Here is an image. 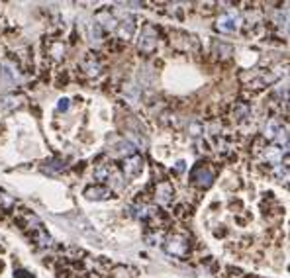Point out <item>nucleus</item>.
<instances>
[{"label":"nucleus","mask_w":290,"mask_h":278,"mask_svg":"<svg viewBox=\"0 0 290 278\" xmlns=\"http://www.w3.org/2000/svg\"><path fill=\"white\" fill-rule=\"evenodd\" d=\"M96 26L100 30H108V32H112L118 28V20L108 12V10H102V12H98L96 14Z\"/></svg>","instance_id":"0eeeda50"},{"label":"nucleus","mask_w":290,"mask_h":278,"mask_svg":"<svg viewBox=\"0 0 290 278\" xmlns=\"http://www.w3.org/2000/svg\"><path fill=\"white\" fill-rule=\"evenodd\" d=\"M190 179L196 186H202V188H208L210 184H212V180H214V173L210 171L208 166H196L192 171V175H190Z\"/></svg>","instance_id":"20e7f679"},{"label":"nucleus","mask_w":290,"mask_h":278,"mask_svg":"<svg viewBox=\"0 0 290 278\" xmlns=\"http://www.w3.org/2000/svg\"><path fill=\"white\" fill-rule=\"evenodd\" d=\"M155 47H157V30L153 26H145L139 35V49L151 53Z\"/></svg>","instance_id":"7ed1b4c3"},{"label":"nucleus","mask_w":290,"mask_h":278,"mask_svg":"<svg viewBox=\"0 0 290 278\" xmlns=\"http://www.w3.org/2000/svg\"><path fill=\"white\" fill-rule=\"evenodd\" d=\"M18 81H20V73H18V69L12 65V63L4 61V63L0 65V84H2L4 88H12Z\"/></svg>","instance_id":"f257e3e1"},{"label":"nucleus","mask_w":290,"mask_h":278,"mask_svg":"<svg viewBox=\"0 0 290 278\" xmlns=\"http://www.w3.org/2000/svg\"><path fill=\"white\" fill-rule=\"evenodd\" d=\"M239 24H241V16H239V12L229 10V12H226L224 16L218 20V30H220V32H224V33H231L239 28Z\"/></svg>","instance_id":"f03ea898"},{"label":"nucleus","mask_w":290,"mask_h":278,"mask_svg":"<svg viewBox=\"0 0 290 278\" xmlns=\"http://www.w3.org/2000/svg\"><path fill=\"white\" fill-rule=\"evenodd\" d=\"M0 200H2V204H4V206H12V198L8 196V194L0 192Z\"/></svg>","instance_id":"a211bd4d"},{"label":"nucleus","mask_w":290,"mask_h":278,"mask_svg":"<svg viewBox=\"0 0 290 278\" xmlns=\"http://www.w3.org/2000/svg\"><path fill=\"white\" fill-rule=\"evenodd\" d=\"M133 30H135V24H133V18L129 16V14H126V18L120 22V26H118V32H120V35L122 37H131V33H133Z\"/></svg>","instance_id":"9d476101"},{"label":"nucleus","mask_w":290,"mask_h":278,"mask_svg":"<svg viewBox=\"0 0 290 278\" xmlns=\"http://www.w3.org/2000/svg\"><path fill=\"white\" fill-rule=\"evenodd\" d=\"M265 159L269 161V163L273 164H278L280 161H282V149L278 147H269L267 151H265Z\"/></svg>","instance_id":"f8f14e48"},{"label":"nucleus","mask_w":290,"mask_h":278,"mask_svg":"<svg viewBox=\"0 0 290 278\" xmlns=\"http://www.w3.org/2000/svg\"><path fill=\"white\" fill-rule=\"evenodd\" d=\"M126 90H128V94H129V102L135 104V100H137V88H135L133 84H129V86H126Z\"/></svg>","instance_id":"dca6fc26"},{"label":"nucleus","mask_w":290,"mask_h":278,"mask_svg":"<svg viewBox=\"0 0 290 278\" xmlns=\"http://www.w3.org/2000/svg\"><path fill=\"white\" fill-rule=\"evenodd\" d=\"M14 278H33V276L28 270H16V272H14Z\"/></svg>","instance_id":"6ab92c4d"},{"label":"nucleus","mask_w":290,"mask_h":278,"mask_svg":"<svg viewBox=\"0 0 290 278\" xmlns=\"http://www.w3.org/2000/svg\"><path fill=\"white\" fill-rule=\"evenodd\" d=\"M165 247H167V253H171V255H175V257H184V255H186V249H188V243H186L184 237L173 235V237L167 239V245Z\"/></svg>","instance_id":"39448f33"},{"label":"nucleus","mask_w":290,"mask_h":278,"mask_svg":"<svg viewBox=\"0 0 290 278\" xmlns=\"http://www.w3.org/2000/svg\"><path fill=\"white\" fill-rule=\"evenodd\" d=\"M110 175H112V169H110V164H98L96 171H94V177H96L98 180L110 179Z\"/></svg>","instance_id":"4468645a"},{"label":"nucleus","mask_w":290,"mask_h":278,"mask_svg":"<svg viewBox=\"0 0 290 278\" xmlns=\"http://www.w3.org/2000/svg\"><path fill=\"white\" fill-rule=\"evenodd\" d=\"M173 194H175L173 184H169V182H161V184H157L155 200H157L159 204H169V202H171V198H173Z\"/></svg>","instance_id":"6e6552de"},{"label":"nucleus","mask_w":290,"mask_h":278,"mask_svg":"<svg viewBox=\"0 0 290 278\" xmlns=\"http://www.w3.org/2000/svg\"><path fill=\"white\" fill-rule=\"evenodd\" d=\"M88 39H90V43H92L94 47H98V45L102 43V30L98 28L96 24H92V26L88 28Z\"/></svg>","instance_id":"ddd939ff"},{"label":"nucleus","mask_w":290,"mask_h":278,"mask_svg":"<svg viewBox=\"0 0 290 278\" xmlns=\"http://www.w3.org/2000/svg\"><path fill=\"white\" fill-rule=\"evenodd\" d=\"M141 169H143V159L139 157V155H131L126 159V163H124V173L128 175V177H137L139 173H141Z\"/></svg>","instance_id":"423d86ee"},{"label":"nucleus","mask_w":290,"mask_h":278,"mask_svg":"<svg viewBox=\"0 0 290 278\" xmlns=\"http://www.w3.org/2000/svg\"><path fill=\"white\" fill-rule=\"evenodd\" d=\"M110 194L112 192L106 186H90L84 192V196L88 198V200H106V198H110Z\"/></svg>","instance_id":"1a4fd4ad"},{"label":"nucleus","mask_w":290,"mask_h":278,"mask_svg":"<svg viewBox=\"0 0 290 278\" xmlns=\"http://www.w3.org/2000/svg\"><path fill=\"white\" fill-rule=\"evenodd\" d=\"M57 110H59V112H65V110H69V100H67V98L59 100V104H57Z\"/></svg>","instance_id":"f3484780"},{"label":"nucleus","mask_w":290,"mask_h":278,"mask_svg":"<svg viewBox=\"0 0 290 278\" xmlns=\"http://www.w3.org/2000/svg\"><path fill=\"white\" fill-rule=\"evenodd\" d=\"M177 171L178 173H180V171H184V163H182V161H178L177 163Z\"/></svg>","instance_id":"aec40b11"},{"label":"nucleus","mask_w":290,"mask_h":278,"mask_svg":"<svg viewBox=\"0 0 290 278\" xmlns=\"http://www.w3.org/2000/svg\"><path fill=\"white\" fill-rule=\"evenodd\" d=\"M280 130V126L276 124V122H269L267 126H265V137H269V139H274V135L278 133Z\"/></svg>","instance_id":"2eb2a0df"},{"label":"nucleus","mask_w":290,"mask_h":278,"mask_svg":"<svg viewBox=\"0 0 290 278\" xmlns=\"http://www.w3.org/2000/svg\"><path fill=\"white\" fill-rule=\"evenodd\" d=\"M82 71L86 73V75H90V77H96L98 73H100V63H98L94 57H86L84 61H82Z\"/></svg>","instance_id":"9b49d317"}]
</instances>
